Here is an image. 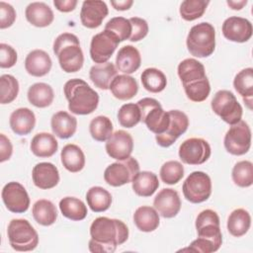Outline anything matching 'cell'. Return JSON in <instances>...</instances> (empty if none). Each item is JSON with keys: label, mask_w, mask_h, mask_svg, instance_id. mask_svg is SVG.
I'll use <instances>...</instances> for the list:
<instances>
[{"label": "cell", "mask_w": 253, "mask_h": 253, "mask_svg": "<svg viewBox=\"0 0 253 253\" xmlns=\"http://www.w3.org/2000/svg\"><path fill=\"white\" fill-rule=\"evenodd\" d=\"M91 239L89 250L93 253H112L118 245H122L128 238L126 224L117 218L99 216L90 226Z\"/></svg>", "instance_id": "6da1fadb"}, {"label": "cell", "mask_w": 253, "mask_h": 253, "mask_svg": "<svg viewBox=\"0 0 253 253\" xmlns=\"http://www.w3.org/2000/svg\"><path fill=\"white\" fill-rule=\"evenodd\" d=\"M63 92L68 101V110L75 115H89L99 104V95L87 82L79 78L68 80L63 87Z\"/></svg>", "instance_id": "7a4b0ae2"}, {"label": "cell", "mask_w": 253, "mask_h": 253, "mask_svg": "<svg viewBox=\"0 0 253 253\" xmlns=\"http://www.w3.org/2000/svg\"><path fill=\"white\" fill-rule=\"evenodd\" d=\"M54 54L61 69L66 73L79 71L84 63V54L78 38L71 33L60 34L53 42Z\"/></svg>", "instance_id": "3957f363"}, {"label": "cell", "mask_w": 253, "mask_h": 253, "mask_svg": "<svg viewBox=\"0 0 253 253\" xmlns=\"http://www.w3.org/2000/svg\"><path fill=\"white\" fill-rule=\"evenodd\" d=\"M186 44L189 52L196 57H208L215 48V30L207 22L193 26L187 36Z\"/></svg>", "instance_id": "277c9868"}, {"label": "cell", "mask_w": 253, "mask_h": 253, "mask_svg": "<svg viewBox=\"0 0 253 253\" xmlns=\"http://www.w3.org/2000/svg\"><path fill=\"white\" fill-rule=\"evenodd\" d=\"M11 247L20 252L34 250L39 244V234L33 225L24 218L12 219L7 228Z\"/></svg>", "instance_id": "5b68a950"}, {"label": "cell", "mask_w": 253, "mask_h": 253, "mask_svg": "<svg viewBox=\"0 0 253 253\" xmlns=\"http://www.w3.org/2000/svg\"><path fill=\"white\" fill-rule=\"evenodd\" d=\"M140 110L141 121L147 128L155 134L165 132L170 124L169 112L161 107L160 103L153 98H142L137 102Z\"/></svg>", "instance_id": "8992f818"}, {"label": "cell", "mask_w": 253, "mask_h": 253, "mask_svg": "<svg viewBox=\"0 0 253 253\" xmlns=\"http://www.w3.org/2000/svg\"><path fill=\"white\" fill-rule=\"evenodd\" d=\"M211 107L215 115L230 126L241 121L242 107L229 90L217 91L211 100Z\"/></svg>", "instance_id": "52a82bcc"}, {"label": "cell", "mask_w": 253, "mask_h": 253, "mask_svg": "<svg viewBox=\"0 0 253 253\" xmlns=\"http://www.w3.org/2000/svg\"><path fill=\"white\" fill-rule=\"evenodd\" d=\"M139 172V164L134 157L129 156L110 164L104 172L105 182L112 187H120L131 183Z\"/></svg>", "instance_id": "ba28073f"}, {"label": "cell", "mask_w": 253, "mask_h": 253, "mask_svg": "<svg viewBox=\"0 0 253 253\" xmlns=\"http://www.w3.org/2000/svg\"><path fill=\"white\" fill-rule=\"evenodd\" d=\"M182 190L187 201L193 204H200L210 198L211 194V180L207 173L194 171L184 181Z\"/></svg>", "instance_id": "9c48e42d"}, {"label": "cell", "mask_w": 253, "mask_h": 253, "mask_svg": "<svg viewBox=\"0 0 253 253\" xmlns=\"http://www.w3.org/2000/svg\"><path fill=\"white\" fill-rule=\"evenodd\" d=\"M196 229L198 237L211 242L216 250L222 244L220 221L217 213L212 210L202 211L196 218Z\"/></svg>", "instance_id": "30bf717a"}, {"label": "cell", "mask_w": 253, "mask_h": 253, "mask_svg": "<svg viewBox=\"0 0 253 253\" xmlns=\"http://www.w3.org/2000/svg\"><path fill=\"white\" fill-rule=\"evenodd\" d=\"M223 144L227 152L232 155H243L248 152L251 146V129L244 121L231 125L226 131Z\"/></svg>", "instance_id": "8fae6325"}, {"label": "cell", "mask_w": 253, "mask_h": 253, "mask_svg": "<svg viewBox=\"0 0 253 253\" xmlns=\"http://www.w3.org/2000/svg\"><path fill=\"white\" fill-rule=\"evenodd\" d=\"M178 153L183 163L189 165H200L208 161L211 154V149L206 139L191 137L181 143Z\"/></svg>", "instance_id": "7c38bea8"}, {"label": "cell", "mask_w": 253, "mask_h": 253, "mask_svg": "<svg viewBox=\"0 0 253 253\" xmlns=\"http://www.w3.org/2000/svg\"><path fill=\"white\" fill-rule=\"evenodd\" d=\"M120 42L119 38L110 31L104 30L96 34L90 43L91 59L97 64L108 62Z\"/></svg>", "instance_id": "4fadbf2b"}, {"label": "cell", "mask_w": 253, "mask_h": 253, "mask_svg": "<svg viewBox=\"0 0 253 253\" xmlns=\"http://www.w3.org/2000/svg\"><path fill=\"white\" fill-rule=\"evenodd\" d=\"M2 200L8 211L22 213L30 207V197L25 187L19 182H9L2 189Z\"/></svg>", "instance_id": "5bb4252c"}, {"label": "cell", "mask_w": 253, "mask_h": 253, "mask_svg": "<svg viewBox=\"0 0 253 253\" xmlns=\"http://www.w3.org/2000/svg\"><path fill=\"white\" fill-rule=\"evenodd\" d=\"M170 124L167 130L161 134H155V139L158 145L161 147H169L177 138L182 135L189 126L188 116L179 110L169 111Z\"/></svg>", "instance_id": "9a60e30c"}, {"label": "cell", "mask_w": 253, "mask_h": 253, "mask_svg": "<svg viewBox=\"0 0 253 253\" xmlns=\"http://www.w3.org/2000/svg\"><path fill=\"white\" fill-rule=\"evenodd\" d=\"M105 148L111 158L116 160H125L128 158L132 152V136L126 130H116L106 141Z\"/></svg>", "instance_id": "2e32d148"}, {"label": "cell", "mask_w": 253, "mask_h": 253, "mask_svg": "<svg viewBox=\"0 0 253 253\" xmlns=\"http://www.w3.org/2000/svg\"><path fill=\"white\" fill-rule=\"evenodd\" d=\"M222 34L224 38L230 42H245L251 39L253 27L249 20L232 16L224 20L222 24Z\"/></svg>", "instance_id": "e0dca14e"}, {"label": "cell", "mask_w": 253, "mask_h": 253, "mask_svg": "<svg viewBox=\"0 0 253 253\" xmlns=\"http://www.w3.org/2000/svg\"><path fill=\"white\" fill-rule=\"evenodd\" d=\"M154 209L164 218L176 216L181 210V200L177 191L171 188L162 189L153 200Z\"/></svg>", "instance_id": "ac0fdd59"}, {"label": "cell", "mask_w": 253, "mask_h": 253, "mask_svg": "<svg viewBox=\"0 0 253 253\" xmlns=\"http://www.w3.org/2000/svg\"><path fill=\"white\" fill-rule=\"evenodd\" d=\"M109 14V9L104 1L87 0L82 3L80 11L81 24L88 29L101 26L103 20Z\"/></svg>", "instance_id": "d6986e66"}, {"label": "cell", "mask_w": 253, "mask_h": 253, "mask_svg": "<svg viewBox=\"0 0 253 253\" xmlns=\"http://www.w3.org/2000/svg\"><path fill=\"white\" fill-rule=\"evenodd\" d=\"M33 182L42 190L54 188L59 182V172L55 165L50 162H40L32 171Z\"/></svg>", "instance_id": "ffe728a7"}, {"label": "cell", "mask_w": 253, "mask_h": 253, "mask_svg": "<svg viewBox=\"0 0 253 253\" xmlns=\"http://www.w3.org/2000/svg\"><path fill=\"white\" fill-rule=\"evenodd\" d=\"M177 72L183 87L197 84L208 78L205 66L195 58H186L182 60L178 65Z\"/></svg>", "instance_id": "44dd1931"}, {"label": "cell", "mask_w": 253, "mask_h": 253, "mask_svg": "<svg viewBox=\"0 0 253 253\" xmlns=\"http://www.w3.org/2000/svg\"><path fill=\"white\" fill-rule=\"evenodd\" d=\"M52 66V61L47 52L42 49H34L25 59L26 71L35 77L46 75Z\"/></svg>", "instance_id": "7402d4cb"}, {"label": "cell", "mask_w": 253, "mask_h": 253, "mask_svg": "<svg viewBox=\"0 0 253 253\" xmlns=\"http://www.w3.org/2000/svg\"><path fill=\"white\" fill-rule=\"evenodd\" d=\"M141 64V56L138 49L130 44L120 48L116 57V67L124 74L135 72Z\"/></svg>", "instance_id": "603a6c76"}, {"label": "cell", "mask_w": 253, "mask_h": 253, "mask_svg": "<svg viewBox=\"0 0 253 253\" xmlns=\"http://www.w3.org/2000/svg\"><path fill=\"white\" fill-rule=\"evenodd\" d=\"M27 21L35 27L44 28L49 26L54 19L51 8L43 2H32L25 11Z\"/></svg>", "instance_id": "cb8c5ba5"}, {"label": "cell", "mask_w": 253, "mask_h": 253, "mask_svg": "<svg viewBox=\"0 0 253 253\" xmlns=\"http://www.w3.org/2000/svg\"><path fill=\"white\" fill-rule=\"evenodd\" d=\"M9 124L11 129L18 135H27L35 127L36 116L29 108H19L12 112Z\"/></svg>", "instance_id": "d4e9b609"}, {"label": "cell", "mask_w": 253, "mask_h": 253, "mask_svg": "<svg viewBox=\"0 0 253 253\" xmlns=\"http://www.w3.org/2000/svg\"><path fill=\"white\" fill-rule=\"evenodd\" d=\"M52 132L61 139L71 137L77 128V120L65 111L55 113L50 120Z\"/></svg>", "instance_id": "484cf974"}, {"label": "cell", "mask_w": 253, "mask_h": 253, "mask_svg": "<svg viewBox=\"0 0 253 253\" xmlns=\"http://www.w3.org/2000/svg\"><path fill=\"white\" fill-rule=\"evenodd\" d=\"M109 89L115 98L126 101L137 94L138 85L133 77L126 74H121L113 79Z\"/></svg>", "instance_id": "4316f807"}, {"label": "cell", "mask_w": 253, "mask_h": 253, "mask_svg": "<svg viewBox=\"0 0 253 253\" xmlns=\"http://www.w3.org/2000/svg\"><path fill=\"white\" fill-rule=\"evenodd\" d=\"M118 75V69L114 63L108 61L95 64L90 68L89 78L93 84L102 90L110 88L111 82Z\"/></svg>", "instance_id": "83f0119b"}, {"label": "cell", "mask_w": 253, "mask_h": 253, "mask_svg": "<svg viewBox=\"0 0 253 253\" xmlns=\"http://www.w3.org/2000/svg\"><path fill=\"white\" fill-rule=\"evenodd\" d=\"M30 148L36 156L46 158L55 154L58 148V142L53 134L48 132H39L32 138Z\"/></svg>", "instance_id": "f1b7e54d"}, {"label": "cell", "mask_w": 253, "mask_h": 253, "mask_svg": "<svg viewBox=\"0 0 253 253\" xmlns=\"http://www.w3.org/2000/svg\"><path fill=\"white\" fill-rule=\"evenodd\" d=\"M233 87L242 97L249 110H252L253 99V68L247 67L239 71L233 79Z\"/></svg>", "instance_id": "f546056e"}, {"label": "cell", "mask_w": 253, "mask_h": 253, "mask_svg": "<svg viewBox=\"0 0 253 253\" xmlns=\"http://www.w3.org/2000/svg\"><path fill=\"white\" fill-rule=\"evenodd\" d=\"M61 163L63 167L72 173L81 171L85 166V155L82 149L73 143L63 146L60 152Z\"/></svg>", "instance_id": "4dcf8cb0"}, {"label": "cell", "mask_w": 253, "mask_h": 253, "mask_svg": "<svg viewBox=\"0 0 253 253\" xmlns=\"http://www.w3.org/2000/svg\"><path fill=\"white\" fill-rule=\"evenodd\" d=\"M133 222L140 231H154L160 222L159 213L152 207L141 206L137 208L133 213Z\"/></svg>", "instance_id": "1f68e13d"}, {"label": "cell", "mask_w": 253, "mask_h": 253, "mask_svg": "<svg viewBox=\"0 0 253 253\" xmlns=\"http://www.w3.org/2000/svg\"><path fill=\"white\" fill-rule=\"evenodd\" d=\"M133 192L139 197H150L159 187L156 174L150 171H139L131 182Z\"/></svg>", "instance_id": "d6a6232c"}, {"label": "cell", "mask_w": 253, "mask_h": 253, "mask_svg": "<svg viewBox=\"0 0 253 253\" xmlns=\"http://www.w3.org/2000/svg\"><path fill=\"white\" fill-rule=\"evenodd\" d=\"M27 96L29 102L37 108H46L51 105L54 99L53 89L43 82H38L30 86Z\"/></svg>", "instance_id": "836d02e7"}, {"label": "cell", "mask_w": 253, "mask_h": 253, "mask_svg": "<svg viewBox=\"0 0 253 253\" xmlns=\"http://www.w3.org/2000/svg\"><path fill=\"white\" fill-rule=\"evenodd\" d=\"M226 226L232 236H243L248 232L251 226V216L246 210L236 209L229 213Z\"/></svg>", "instance_id": "e575fe53"}, {"label": "cell", "mask_w": 253, "mask_h": 253, "mask_svg": "<svg viewBox=\"0 0 253 253\" xmlns=\"http://www.w3.org/2000/svg\"><path fill=\"white\" fill-rule=\"evenodd\" d=\"M35 220L43 226L53 224L57 218V211L55 206L49 200L42 199L37 201L32 209Z\"/></svg>", "instance_id": "d590c367"}, {"label": "cell", "mask_w": 253, "mask_h": 253, "mask_svg": "<svg viewBox=\"0 0 253 253\" xmlns=\"http://www.w3.org/2000/svg\"><path fill=\"white\" fill-rule=\"evenodd\" d=\"M86 201L94 212L107 211L112 204V195L103 187H91L86 193Z\"/></svg>", "instance_id": "8d00e7d4"}, {"label": "cell", "mask_w": 253, "mask_h": 253, "mask_svg": "<svg viewBox=\"0 0 253 253\" xmlns=\"http://www.w3.org/2000/svg\"><path fill=\"white\" fill-rule=\"evenodd\" d=\"M59 210L68 219L79 221L86 217L88 211L85 204L75 197H65L59 202Z\"/></svg>", "instance_id": "74e56055"}, {"label": "cell", "mask_w": 253, "mask_h": 253, "mask_svg": "<svg viewBox=\"0 0 253 253\" xmlns=\"http://www.w3.org/2000/svg\"><path fill=\"white\" fill-rule=\"evenodd\" d=\"M140 80L144 89L150 93H159L163 91L167 85L165 74L154 67L144 69L141 73Z\"/></svg>", "instance_id": "f35d334b"}, {"label": "cell", "mask_w": 253, "mask_h": 253, "mask_svg": "<svg viewBox=\"0 0 253 253\" xmlns=\"http://www.w3.org/2000/svg\"><path fill=\"white\" fill-rule=\"evenodd\" d=\"M89 131L96 141H107L113 134V124L106 116H97L89 124Z\"/></svg>", "instance_id": "ab89813d"}, {"label": "cell", "mask_w": 253, "mask_h": 253, "mask_svg": "<svg viewBox=\"0 0 253 253\" xmlns=\"http://www.w3.org/2000/svg\"><path fill=\"white\" fill-rule=\"evenodd\" d=\"M233 183L241 188L250 187L253 184V164L248 160L237 162L231 172Z\"/></svg>", "instance_id": "60d3db41"}, {"label": "cell", "mask_w": 253, "mask_h": 253, "mask_svg": "<svg viewBox=\"0 0 253 253\" xmlns=\"http://www.w3.org/2000/svg\"><path fill=\"white\" fill-rule=\"evenodd\" d=\"M117 117L120 125L126 128L133 127L141 121L139 107L134 103H127L123 105L118 111Z\"/></svg>", "instance_id": "b9f144b4"}, {"label": "cell", "mask_w": 253, "mask_h": 253, "mask_svg": "<svg viewBox=\"0 0 253 253\" xmlns=\"http://www.w3.org/2000/svg\"><path fill=\"white\" fill-rule=\"evenodd\" d=\"M209 3L206 0H185L180 5V15L185 21L197 20L204 15Z\"/></svg>", "instance_id": "7bdbcfd3"}, {"label": "cell", "mask_w": 253, "mask_h": 253, "mask_svg": "<svg viewBox=\"0 0 253 253\" xmlns=\"http://www.w3.org/2000/svg\"><path fill=\"white\" fill-rule=\"evenodd\" d=\"M19 82L10 74H3L0 77V102L1 104L12 103L18 96Z\"/></svg>", "instance_id": "ee69618b"}, {"label": "cell", "mask_w": 253, "mask_h": 253, "mask_svg": "<svg viewBox=\"0 0 253 253\" xmlns=\"http://www.w3.org/2000/svg\"><path fill=\"white\" fill-rule=\"evenodd\" d=\"M159 175L163 183L168 185H174L183 178L184 167L179 161L170 160L165 162L161 166Z\"/></svg>", "instance_id": "f6af8a7d"}, {"label": "cell", "mask_w": 253, "mask_h": 253, "mask_svg": "<svg viewBox=\"0 0 253 253\" xmlns=\"http://www.w3.org/2000/svg\"><path fill=\"white\" fill-rule=\"evenodd\" d=\"M104 30L114 33L119 38L120 42H124L130 38L131 24L128 19L124 17H114L107 22Z\"/></svg>", "instance_id": "bcb514c9"}, {"label": "cell", "mask_w": 253, "mask_h": 253, "mask_svg": "<svg viewBox=\"0 0 253 253\" xmlns=\"http://www.w3.org/2000/svg\"><path fill=\"white\" fill-rule=\"evenodd\" d=\"M131 24V35L129 38L130 42H139L146 37L148 34L147 22L139 17H131L128 19Z\"/></svg>", "instance_id": "7dc6e473"}, {"label": "cell", "mask_w": 253, "mask_h": 253, "mask_svg": "<svg viewBox=\"0 0 253 253\" xmlns=\"http://www.w3.org/2000/svg\"><path fill=\"white\" fill-rule=\"evenodd\" d=\"M17 62V51L7 43H0V67L10 68Z\"/></svg>", "instance_id": "c3c4849f"}, {"label": "cell", "mask_w": 253, "mask_h": 253, "mask_svg": "<svg viewBox=\"0 0 253 253\" xmlns=\"http://www.w3.org/2000/svg\"><path fill=\"white\" fill-rule=\"evenodd\" d=\"M16 20V11L12 5L4 1L0 2V29L11 27Z\"/></svg>", "instance_id": "681fc988"}, {"label": "cell", "mask_w": 253, "mask_h": 253, "mask_svg": "<svg viewBox=\"0 0 253 253\" xmlns=\"http://www.w3.org/2000/svg\"><path fill=\"white\" fill-rule=\"evenodd\" d=\"M13 153V146L10 139L4 134H0V162L9 160Z\"/></svg>", "instance_id": "f907efd6"}, {"label": "cell", "mask_w": 253, "mask_h": 253, "mask_svg": "<svg viewBox=\"0 0 253 253\" xmlns=\"http://www.w3.org/2000/svg\"><path fill=\"white\" fill-rule=\"evenodd\" d=\"M77 0H54L53 5L54 7L63 13L71 12L75 9L77 5Z\"/></svg>", "instance_id": "816d5d0a"}, {"label": "cell", "mask_w": 253, "mask_h": 253, "mask_svg": "<svg viewBox=\"0 0 253 253\" xmlns=\"http://www.w3.org/2000/svg\"><path fill=\"white\" fill-rule=\"evenodd\" d=\"M133 4L132 0H119V1H111V5L114 9L118 11H126L128 10Z\"/></svg>", "instance_id": "f5cc1de1"}, {"label": "cell", "mask_w": 253, "mask_h": 253, "mask_svg": "<svg viewBox=\"0 0 253 253\" xmlns=\"http://www.w3.org/2000/svg\"><path fill=\"white\" fill-rule=\"evenodd\" d=\"M226 3H227V5H228L232 10H241V9L247 4V0H241V1L227 0Z\"/></svg>", "instance_id": "db71d44e"}]
</instances>
